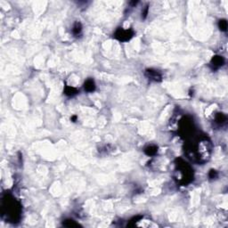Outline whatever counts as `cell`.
<instances>
[{
  "label": "cell",
  "instance_id": "cell-13",
  "mask_svg": "<svg viewBox=\"0 0 228 228\" xmlns=\"http://www.w3.org/2000/svg\"><path fill=\"white\" fill-rule=\"evenodd\" d=\"M208 177H209V178H211V179H214V178H216V177H217V172L216 171V170H210L209 171V173H208Z\"/></svg>",
  "mask_w": 228,
  "mask_h": 228
},
{
  "label": "cell",
  "instance_id": "cell-4",
  "mask_svg": "<svg viewBox=\"0 0 228 228\" xmlns=\"http://www.w3.org/2000/svg\"><path fill=\"white\" fill-rule=\"evenodd\" d=\"M145 75L147 76L148 78H150L151 80L159 82L161 80V75L158 70H155L152 69H148L145 71Z\"/></svg>",
  "mask_w": 228,
  "mask_h": 228
},
{
  "label": "cell",
  "instance_id": "cell-14",
  "mask_svg": "<svg viewBox=\"0 0 228 228\" xmlns=\"http://www.w3.org/2000/svg\"><path fill=\"white\" fill-rule=\"evenodd\" d=\"M147 14H148V6H146V8H145V10L143 11V19H145V18H146V16H147Z\"/></svg>",
  "mask_w": 228,
  "mask_h": 228
},
{
  "label": "cell",
  "instance_id": "cell-15",
  "mask_svg": "<svg viewBox=\"0 0 228 228\" xmlns=\"http://www.w3.org/2000/svg\"><path fill=\"white\" fill-rule=\"evenodd\" d=\"M76 118H77V117H76V116H73V117H71V118H70V120H71L72 121H73V122H75V121H76Z\"/></svg>",
  "mask_w": 228,
  "mask_h": 228
},
{
  "label": "cell",
  "instance_id": "cell-9",
  "mask_svg": "<svg viewBox=\"0 0 228 228\" xmlns=\"http://www.w3.org/2000/svg\"><path fill=\"white\" fill-rule=\"evenodd\" d=\"M225 121H226V117H225V115H224L223 113H218V114L216 116V122L217 124L221 125V124L225 123Z\"/></svg>",
  "mask_w": 228,
  "mask_h": 228
},
{
  "label": "cell",
  "instance_id": "cell-12",
  "mask_svg": "<svg viewBox=\"0 0 228 228\" xmlns=\"http://www.w3.org/2000/svg\"><path fill=\"white\" fill-rule=\"evenodd\" d=\"M218 26H219V29L222 31H226V30H227V22L225 20H221V21H219Z\"/></svg>",
  "mask_w": 228,
  "mask_h": 228
},
{
  "label": "cell",
  "instance_id": "cell-5",
  "mask_svg": "<svg viewBox=\"0 0 228 228\" xmlns=\"http://www.w3.org/2000/svg\"><path fill=\"white\" fill-rule=\"evenodd\" d=\"M211 65L216 69V68H219L221 66L224 65V63H225V59L222 57V56H218V55H216L212 58L211 60Z\"/></svg>",
  "mask_w": 228,
  "mask_h": 228
},
{
  "label": "cell",
  "instance_id": "cell-2",
  "mask_svg": "<svg viewBox=\"0 0 228 228\" xmlns=\"http://www.w3.org/2000/svg\"><path fill=\"white\" fill-rule=\"evenodd\" d=\"M176 173L177 176L175 177L176 180L181 185H187L193 178V171L191 168L183 160L177 159L176 163Z\"/></svg>",
  "mask_w": 228,
  "mask_h": 228
},
{
  "label": "cell",
  "instance_id": "cell-10",
  "mask_svg": "<svg viewBox=\"0 0 228 228\" xmlns=\"http://www.w3.org/2000/svg\"><path fill=\"white\" fill-rule=\"evenodd\" d=\"M72 31H73L74 35H78L81 33L82 31V25L80 22H76L73 26V29H72Z\"/></svg>",
  "mask_w": 228,
  "mask_h": 228
},
{
  "label": "cell",
  "instance_id": "cell-1",
  "mask_svg": "<svg viewBox=\"0 0 228 228\" xmlns=\"http://www.w3.org/2000/svg\"><path fill=\"white\" fill-rule=\"evenodd\" d=\"M2 212L3 215L6 216V219L9 222L16 223L19 221L21 216V204L13 196L6 195L3 199Z\"/></svg>",
  "mask_w": 228,
  "mask_h": 228
},
{
  "label": "cell",
  "instance_id": "cell-6",
  "mask_svg": "<svg viewBox=\"0 0 228 228\" xmlns=\"http://www.w3.org/2000/svg\"><path fill=\"white\" fill-rule=\"evenodd\" d=\"M85 90L87 92H93L95 89V84L93 79H87L84 84Z\"/></svg>",
  "mask_w": 228,
  "mask_h": 228
},
{
  "label": "cell",
  "instance_id": "cell-3",
  "mask_svg": "<svg viewBox=\"0 0 228 228\" xmlns=\"http://www.w3.org/2000/svg\"><path fill=\"white\" fill-rule=\"evenodd\" d=\"M134 35L132 30H124L122 28H118L115 32V38L120 41H129Z\"/></svg>",
  "mask_w": 228,
  "mask_h": 228
},
{
  "label": "cell",
  "instance_id": "cell-11",
  "mask_svg": "<svg viewBox=\"0 0 228 228\" xmlns=\"http://www.w3.org/2000/svg\"><path fill=\"white\" fill-rule=\"evenodd\" d=\"M63 225L64 226H67V227H78L79 226V225L78 223H76L74 220L72 219H67L63 222Z\"/></svg>",
  "mask_w": 228,
  "mask_h": 228
},
{
  "label": "cell",
  "instance_id": "cell-8",
  "mask_svg": "<svg viewBox=\"0 0 228 228\" xmlns=\"http://www.w3.org/2000/svg\"><path fill=\"white\" fill-rule=\"evenodd\" d=\"M157 151H158L157 146H155V145H151V146H148L146 149L144 150V152L147 155H149V156H152V155L156 154Z\"/></svg>",
  "mask_w": 228,
  "mask_h": 228
},
{
  "label": "cell",
  "instance_id": "cell-7",
  "mask_svg": "<svg viewBox=\"0 0 228 228\" xmlns=\"http://www.w3.org/2000/svg\"><path fill=\"white\" fill-rule=\"evenodd\" d=\"M64 94L68 96H73L78 94V90L71 87H66L64 89Z\"/></svg>",
  "mask_w": 228,
  "mask_h": 228
}]
</instances>
